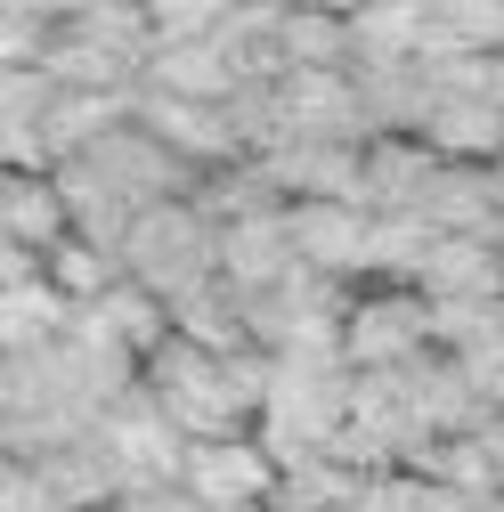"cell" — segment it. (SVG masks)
Returning <instances> with one entry per match:
<instances>
[{
    "label": "cell",
    "mask_w": 504,
    "mask_h": 512,
    "mask_svg": "<svg viewBox=\"0 0 504 512\" xmlns=\"http://www.w3.org/2000/svg\"><path fill=\"white\" fill-rule=\"evenodd\" d=\"M0 236L25 252H49L66 236V196L49 171H0Z\"/></svg>",
    "instance_id": "cell-10"
},
{
    "label": "cell",
    "mask_w": 504,
    "mask_h": 512,
    "mask_svg": "<svg viewBox=\"0 0 504 512\" xmlns=\"http://www.w3.org/2000/svg\"><path fill=\"white\" fill-rule=\"evenodd\" d=\"M261 382H269V358L261 350H196V342H163L139 358V399L179 431V439H228V431H252L261 415Z\"/></svg>",
    "instance_id": "cell-1"
},
{
    "label": "cell",
    "mask_w": 504,
    "mask_h": 512,
    "mask_svg": "<svg viewBox=\"0 0 504 512\" xmlns=\"http://www.w3.org/2000/svg\"><path fill=\"white\" fill-rule=\"evenodd\" d=\"M33 57H41V25H33V17H9V9H0V74L33 66Z\"/></svg>",
    "instance_id": "cell-16"
},
{
    "label": "cell",
    "mask_w": 504,
    "mask_h": 512,
    "mask_svg": "<svg viewBox=\"0 0 504 512\" xmlns=\"http://www.w3.org/2000/svg\"><path fill=\"white\" fill-rule=\"evenodd\" d=\"M0 512H57V496L41 488V472L25 456H0Z\"/></svg>",
    "instance_id": "cell-15"
},
{
    "label": "cell",
    "mask_w": 504,
    "mask_h": 512,
    "mask_svg": "<svg viewBox=\"0 0 504 512\" xmlns=\"http://www.w3.org/2000/svg\"><path fill=\"white\" fill-rule=\"evenodd\" d=\"M407 285H415L423 301H504L496 236H431L423 261L407 269Z\"/></svg>",
    "instance_id": "cell-9"
},
{
    "label": "cell",
    "mask_w": 504,
    "mask_h": 512,
    "mask_svg": "<svg viewBox=\"0 0 504 512\" xmlns=\"http://www.w3.org/2000/svg\"><path fill=\"white\" fill-rule=\"evenodd\" d=\"M114 261H122L131 285H147L163 301H187L196 285H212V220L196 212V196H163V204L131 212Z\"/></svg>",
    "instance_id": "cell-3"
},
{
    "label": "cell",
    "mask_w": 504,
    "mask_h": 512,
    "mask_svg": "<svg viewBox=\"0 0 504 512\" xmlns=\"http://www.w3.org/2000/svg\"><path fill=\"white\" fill-rule=\"evenodd\" d=\"M9 415H17V366L0 358V431H9Z\"/></svg>",
    "instance_id": "cell-18"
},
{
    "label": "cell",
    "mask_w": 504,
    "mask_h": 512,
    "mask_svg": "<svg viewBox=\"0 0 504 512\" xmlns=\"http://www.w3.org/2000/svg\"><path fill=\"white\" fill-rule=\"evenodd\" d=\"M496 269H504V228H496Z\"/></svg>",
    "instance_id": "cell-21"
},
{
    "label": "cell",
    "mask_w": 504,
    "mask_h": 512,
    "mask_svg": "<svg viewBox=\"0 0 504 512\" xmlns=\"http://www.w3.org/2000/svg\"><path fill=\"white\" fill-rule=\"evenodd\" d=\"M90 447L106 456L114 488H171V480H179V456H187V439L139 399V382L90 415Z\"/></svg>",
    "instance_id": "cell-5"
},
{
    "label": "cell",
    "mask_w": 504,
    "mask_h": 512,
    "mask_svg": "<svg viewBox=\"0 0 504 512\" xmlns=\"http://www.w3.org/2000/svg\"><path fill=\"white\" fill-rule=\"evenodd\" d=\"M293 9H326V17H358L366 0H293Z\"/></svg>",
    "instance_id": "cell-20"
},
{
    "label": "cell",
    "mask_w": 504,
    "mask_h": 512,
    "mask_svg": "<svg viewBox=\"0 0 504 512\" xmlns=\"http://www.w3.org/2000/svg\"><path fill=\"white\" fill-rule=\"evenodd\" d=\"M114 277H122V261H114L106 244H90V236H57V244L41 252V285L66 301V309H90Z\"/></svg>",
    "instance_id": "cell-13"
},
{
    "label": "cell",
    "mask_w": 504,
    "mask_h": 512,
    "mask_svg": "<svg viewBox=\"0 0 504 512\" xmlns=\"http://www.w3.org/2000/svg\"><path fill=\"white\" fill-rule=\"evenodd\" d=\"M431 350V301L415 285H383L366 277L342 293V326H334V358L342 374H399Z\"/></svg>",
    "instance_id": "cell-4"
},
{
    "label": "cell",
    "mask_w": 504,
    "mask_h": 512,
    "mask_svg": "<svg viewBox=\"0 0 504 512\" xmlns=\"http://www.w3.org/2000/svg\"><path fill=\"white\" fill-rule=\"evenodd\" d=\"M196 512H252L277 496V456L252 431H228V439H187L179 456V480H171Z\"/></svg>",
    "instance_id": "cell-6"
},
{
    "label": "cell",
    "mask_w": 504,
    "mask_h": 512,
    "mask_svg": "<svg viewBox=\"0 0 504 512\" xmlns=\"http://www.w3.org/2000/svg\"><path fill=\"white\" fill-rule=\"evenodd\" d=\"M504 57V0H423V57Z\"/></svg>",
    "instance_id": "cell-12"
},
{
    "label": "cell",
    "mask_w": 504,
    "mask_h": 512,
    "mask_svg": "<svg viewBox=\"0 0 504 512\" xmlns=\"http://www.w3.org/2000/svg\"><path fill=\"white\" fill-rule=\"evenodd\" d=\"M480 179H488V212H496V228H504V163H488Z\"/></svg>",
    "instance_id": "cell-19"
},
{
    "label": "cell",
    "mask_w": 504,
    "mask_h": 512,
    "mask_svg": "<svg viewBox=\"0 0 504 512\" xmlns=\"http://www.w3.org/2000/svg\"><path fill=\"white\" fill-rule=\"evenodd\" d=\"M228 9H236V0H139V17H147V33H155V49H163V41L220 33V25H228Z\"/></svg>",
    "instance_id": "cell-14"
},
{
    "label": "cell",
    "mask_w": 504,
    "mask_h": 512,
    "mask_svg": "<svg viewBox=\"0 0 504 512\" xmlns=\"http://www.w3.org/2000/svg\"><path fill=\"white\" fill-rule=\"evenodd\" d=\"M252 512H277V504H252Z\"/></svg>",
    "instance_id": "cell-22"
},
{
    "label": "cell",
    "mask_w": 504,
    "mask_h": 512,
    "mask_svg": "<svg viewBox=\"0 0 504 512\" xmlns=\"http://www.w3.org/2000/svg\"><path fill=\"white\" fill-rule=\"evenodd\" d=\"M0 456H9V447H0Z\"/></svg>",
    "instance_id": "cell-23"
},
{
    "label": "cell",
    "mask_w": 504,
    "mask_h": 512,
    "mask_svg": "<svg viewBox=\"0 0 504 512\" xmlns=\"http://www.w3.org/2000/svg\"><path fill=\"white\" fill-rule=\"evenodd\" d=\"M106 512H196V504H187L179 488H122Z\"/></svg>",
    "instance_id": "cell-17"
},
{
    "label": "cell",
    "mask_w": 504,
    "mask_h": 512,
    "mask_svg": "<svg viewBox=\"0 0 504 512\" xmlns=\"http://www.w3.org/2000/svg\"><path fill=\"white\" fill-rule=\"evenodd\" d=\"M90 317L114 334V350L131 358V366H139L147 350H163V342H171V301H163V293H147V285H131V277H114V285L90 301Z\"/></svg>",
    "instance_id": "cell-11"
},
{
    "label": "cell",
    "mask_w": 504,
    "mask_h": 512,
    "mask_svg": "<svg viewBox=\"0 0 504 512\" xmlns=\"http://www.w3.org/2000/svg\"><path fill=\"white\" fill-rule=\"evenodd\" d=\"M366 204L350 196H301L285 204V244H293V269L326 277V285H366Z\"/></svg>",
    "instance_id": "cell-7"
},
{
    "label": "cell",
    "mask_w": 504,
    "mask_h": 512,
    "mask_svg": "<svg viewBox=\"0 0 504 512\" xmlns=\"http://www.w3.org/2000/svg\"><path fill=\"white\" fill-rule=\"evenodd\" d=\"M342 407H350V374H342V358H269L252 439L277 456V472H285V464H309V456H326V447H334Z\"/></svg>",
    "instance_id": "cell-2"
},
{
    "label": "cell",
    "mask_w": 504,
    "mask_h": 512,
    "mask_svg": "<svg viewBox=\"0 0 504 512\" xmlns=\"http://www.w3.org/2000/svg\"><path fill=\"white\" fill-rule=\"evenodd\" d=\"M139 90H155V98H196V106H228L236 90H252V74H244V57H236L220 33H196V41L147 49Z\"/></svg>",
    "instance_id": "cell-8"
}]
</instances>
